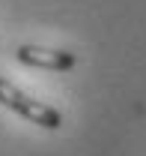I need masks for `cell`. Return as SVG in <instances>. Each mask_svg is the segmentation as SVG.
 <instances>
[{
	"mask_svg": "<svg viewBox=\"0 0 146 156\" xmlns=\"http://www.w3.org/2000/svg\"><path fill=\"white\" fill-rule=\"evenodd\" d=\"M0 105L15 111V114H21L27 123H33L39 129H48V132L63 129V111H57L54 105H48L42 99L27 96L24 90H18L9 78H3V75H0Z\"/></svg>",
	"mask_w": 146,
	"mask_h": 156,
	"instance_id": "1",
	"label": "cell"
},
{
	"mask_svg": "<svg viewBox=\"0 0 146 156\" xmlns=\"http://www.w3.org/2000/svg\"><path fill=\"white\" fill-rule=\"evenodd\" d=\"M15 60L21 66L30 69H45V72H69L78 66V54L66 51V48H45V45H18L15 48Z\"/></svg>",
	"mask_w": 146,
	"mask_h": 156,
	"instance_id": "2",
	"label": "cell"
}]
</instances>
